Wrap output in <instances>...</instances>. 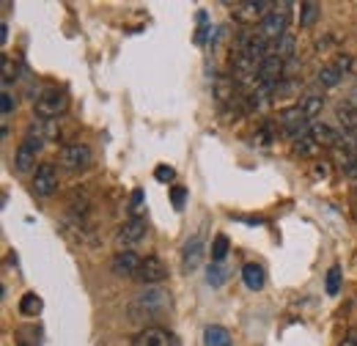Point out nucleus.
<instances>
[{"label":"nucleus","instance_id":"1","mask_svg":"<svg viewBox=\"0 0 357 346\" xmlns=\"http://www.w3.org/2000/svg\"><path fill=\"white\" fill-rule=\"evenodd\" d=\"M168 308H171V294L162 292V289L149 286L146 292L135 294V300L130 303V322H151V319H160Z\"/></svg>","mask_w":357,"mask_h":346},{"label":"nucleus","instance_id":"2","mask_svg":"<svg viewBox=\"0 0 357 346\" xmlns=\"http://www.w3.org/2000/svg\"><path fill=\"white\" fill-rule=\"evenodd\" d=\"M66 107H69V99H66V93L61 91V88H45L39 96H36V105H33V110H36V116L42 119V121H50V119H58L61 113H66Z\"/></svg>","mask_w":357,"mask_h":346},{"label":"nucleus","instance_id":"3","mask_svg":"<svg viewBox=\"0 0 357 346\" xmlns=\"http://www.w3.org/2000/svg\"><path fill=\"white\" fill-rule=\"evenodd\" d=\"M311 119H308V113L303 110V105H294V107H286L283 113H280V130L286 132L289 137H303L305 132L311 130Z\"/></svg>","mask_w":357,"mask_h":346},{"label":"nucleus","instance_id":"4","mask_svg":"<svg viewBox=\"0 0 357 346\" xmlns=\"http://www.w3.org/2000/svg\"><path fill=\"white\" fill-rule=\"evenodd\" d=\"M289 6H280V11L275 8V11H267V17L261 20V31H259V36L261 39H267L269 44H275L280 36H286V25H289V11H286Z\"/></svg>","mask_w":357,"mask_h":346},{"label":"nucleus","instance_id":"5","mask_svg":"<svg viewBox=\"0 0 357 346\" xmlns=\"http://www.w3.org/2000/svg\"><path fill=\"white\" fill-rule=\"evenodd\" d=\"M165 278H168V266L162 264L160 256H146V259L140 261L137 272H135V280L146 283V289H149V286H157V283L165 280Z\"/></svg>","mask_w":357,"mask_h":346},{"label":"nucleus","instance_id":"6","mask_svg":"<svg viewBox=\"0 0 357 346\" xmlns=\"http://www.w3.org/2000/svg\"><path fill=\"white\" fill-rule=\"evenodd\" d=\"M61 165L66 171H83L91 165V149L86 143H66L61 149Z\"/></svg>","mask_w":357,"mask_h":346},{"label":"nucleus","instance_id":"7","mask_svg":"<svg viewBox=\"0 0 357 346\" xmlns=\"http://www.w3.org/2000/svg\"><path fill=\"white\" fill-rule=\"evenodd\" d=\"M146 234H149L146 220H143V217H130V220H127V223L119 228L116 242H119L124 250H130L132 245H137V242H143V239H146Z\"/></svg>","mask_w":357,"mask_h":346},{"label":"nucleus","instance_id":"8","mask_svg":"<svg viewBox=\"0 0 357 346\" xmlns=\"http://www.w3.org/2000/svg\"><path fill=\"white\" fill-rule=\"evenodd\" d=\"M58 190V168L52 163H42L33 173V193L39 198H50Z\"/></svg>","mask_w":357,"mask_h":346},{"label":"nucleus","instance_id":"9","mask_svg":"<svg viewBox=\"0 0 357 346\" xmlns=\"http://www.w3.org/2000/svg\"><path fill=\"white\" fill-rule=\"evenodd\" d=\"M204 253H206L204 234H195V236H192V239H187V242H184V248H181V269H184V272L198 269V266H201V261H204Z\"/></svg>","mask_w":357,"mask_h":346},{"label":"nucleus","instance_id":"10","mask_svg":"<svg viewBox=\"0 0 357 346\" xmlns=\"http://www.w3.org/2000/svg\"><path fill=\"white\" fill-rule=\"evenodd\" d=\"M132 346H178V341L162 327H143L132 338Z\"/></svg>","mask_w":357,"mask_h":346},{"label":"nucleus","instance_id":"11","mask_svg":"<svg viewBox=\"0 0 357 346\" xmlns=\"http://www.w3.org/2000/svg\"><path fill=\"white\" fill-rule=\"evenodd\" d=\"M140 261L132 250H119L113 261H110V269L116 272V275H121V278H135V272H137V266H140Z\"/></svg>","mask_w":357,"mask_h":346},{"label":"nucleus","instance_id":"12","mask_svg":"<svg viewBox=\"0 0 357 346\" xmlns=\"http://www.w3.org/2000/svg\"><path fill=\"white\" fill-rule=\"evenodd\" d=\"M264 8H269V3H264V0L239 3V6H236V11H234V17H236L239 22H256L259 17H261V20L267 17V14H264Z\"/></svg>","mask_w":357,"mask_h":346},{"label":"nucleus","instance_id":"13","mask_svg":"<svg viewBox=\"0 0 357 346\" xmlns=\"http://www.w3.org/2000/svg\"><path fill=\"white\" fill-rule=\"evenodd\" d=\"M335 119L341 124V132H357V107L352 102H338Z\"/></svg>","mask_w":357,"mask_h":346},{"label":"nucleus","instance_id":"14","mask_svg":"<svg viewBox=\"0 0 357 346\" xmlns=\"http://www.w3.org/2000/svg\"><path fill=\"white\" fill-rule=\"evenodd\" d=\"M242 280H245V286L250 289V292H259V289H264V266L261 264H245L242 266Z\"/></svg>","mask_w":357,"mask_h":346},{"label":"nucleus","instance_id":"15","mask_svg":"<svg viewBox=\"0 0 357 346\" xmlns=\"http://www.w3.org/2000/svg\"><path fill=\"white\" fill-rule=\"evenodd\" d=\"M204 346H234V341H231V336H228L225 327L209 324V327L204 330Z\"/></svg>","mask_w":357,"mask_h":346},{"label":"nucleus","instance_id":"16","mask_svg":"<svg viewBox=\"0 0 357 346\" xmlns=\"http://www.w3.org/2000/svg\"><path fill=\"white\" fill-rule=\"evenodd\" d=\"M341 77H344V72H341L335 63H327V66L319 69V83L324 88H335L341 83Z\"/></svg>","mask_w":357,"mask_h":346},{"label":"nucleus","instance_id":"17","mask_svg":"<svg viewBox=\"0 0 357 346\" xmlns=\"http://www.w3.org/2000/svg\"><path fill=\"white\" fill-rule=\"evenodd\" d=\"M39 310H42V300H39V294H33V292L22 294V300H20V313H22V316H36Z\"/></svg>","mask_w":357,"mask_h":346},{"label":"nucleus","instance_id":"18","mask_svg":"<svg viewBox=\"0 0 357 346\" xmlns=\"http://www.w3.org/2000/svg\"><path fill=\"white\" fill-rule=\"evenodd\" d=\"M225 256H228V236L225 234H218L212 239V264H223Z\"/></svg>","mask_w":357,"mask_h":346},{"label":"nucleus","instance_id":"19","mask_svg":"<svg viewBox=\"0 0 357 346\" xmlns=\"http://www.w3.org/2000/svg\"><path fill=\"white\" fill-rule=\"evenodd\" d=\"M341 266H330V272H327V280H324V292L330 294V297H335L338 292H341Z\"/></svg>","mask_w":357,"mask_h":346},{"label":"nucleus","instance_id":"20","mask_svg":"<svg viewBox=\"0 0 357 346\" xmlns=\"http://www.w3.org/2000/svg\"><path fill=\"white\" fill-rule=\"evenodd\" d=\"M300 105H303V110L308 113V119L313 121V119H316V116L321 113V107H324V96H316V93H308V96H305V99H303Z\"/></svg>","mask_w":357,"mask_h":346},{"label":"nucleus","instance_id":"21","mask_svg":"<svg viewBox=\"0 0 357 346\" xmlns=\"http://www.w3.org/2000/svg\"><path fill=\"white\" fill-rule=\"evenodd\" d=\"M300 11H303L300 25H303V28H308L313 20L319 17V3H303V6H300Z\"/></svg>","mask_w":357,"mask_h":346},{"label":"nucleus","instance_id":"22","mask_svg":"<svg viewBox=\"0 0 357 346\" xmlns=\"http://www.w3.org/2000/svg\"><path fill=\"white\" fill-rule=\"evenodd\" d=\"M206 283H209V286L225 283V269L220 264H209V269H206Z\"/></svg>","mask_w":357,"mask_h":346},{"label":"nucleus","instance_id":"23","mask_svg":"<svg viewBox=\"0 0 357 346\" xmlns=\"http://www.w3.org/2000/svg\"><path fill=\"white\" fill-rule=\"evenodd\" d=\"M171 198H174V206H176V209H184L187 190H184V187H171Z\"/></svg>","mask_w":357,"mask_h":346},{"label":"nucleus","instance_id":"24","mask_svg":"<svg viewBox=\"0 0 357 346\" xmlns=\"http://www.w3.org/2000/svg\"><path fill=\"white\" fill-rule=\"evenodd\" d=\"M11 80H14V75H11V58H8V55H3V91L8 88Z\"/></svg>","mask_w":357,"mask_h":346},{"label":"nucleus","instance_id":"25","mask_svg":"<svg viewBox=\"0 0 357 346\" xmlns=\"http://www.w3.org/2000/svg\"><path fill=\"white\" fill-rule=\"evenodd\" d=\"M154 176H157V181H174V168H168V165H160L157 171H154Z\"/></svg>","mask_w":357,"mask_h":346},{"label":"nucleus","instance_id":"26","mask_svg":"<svg viewBox=\"0 0 357 346\" xmlns=\"http://www.w3.org/2000/svg\"><path fill=\"white\" fill-rule=\"evenodd\" d=\"M3 102H0V110H3V116H8L11 110H14V96L8 93V91H3V96H0Z\"/></svg>","mask_w":357,"mask_h":346},{"label":"nucleus","instance_id":"27","mask_svg":"<svg viewBox=\"0 0 357 346\" xmlns=\"http://www.w3.org/2000/svg\"><path fill=\"white\" fill-rule=\"evenodd\" d=\"M338 346H357V324L347 333V336H344V341H341Z\"/></svg>","mask_w":357,"mask_h":346},{"label":"nucleus","instance_id":"28","mask_svg":"<svg viewBox=\"0 0 357 346\" xmlns=\"http://www.w3.org/2000/svg\"><path fill=\"white\" fill-rule=\"evenodd\" d=\"M140 204H143V193H140V190H135L132 193V215L135 212H140Z\"/></svg>","mask_w":357,"mask_h":346},{"label":"nucleus","instance_id":"29","mask_svg":"<svg viewBox=\"0 0 357 346\" xmlns=\"http://www.w3.org/2000/svg\"><path fill=\"white\" fill-rule=\"evenodd\" d=\"M6 39H8V25L3 22V25H0V44H6Z\"/></svg>","mask_w":357,"mask_h":346},{"label":"nucleus","instance_id":"30","mask_svg":"<svg viewBox=\"0 0 357 346\" xmlns=\"http://www.w3.org/2000/svg\"><path fill=\"white\" fill-rule=\"evenodd\" d=\"M352 209H355V215H357V184L352 187Z\"/></svg>","mask_w":357,"mask_h":346}]
</instances>
